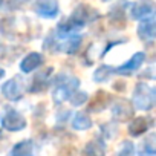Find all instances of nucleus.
I'll return each instance as SVG.
<instances>
[{
    "instance_id": "obj_16",
    "label": "nucleus",
    "mask_w": 156,
    "mask_h": 156,
    "mask_svg": "<svg viewBox=\"0 0 156 156\" xmlns=\"http://www.w3.org/2000/svg\"><path fill=\"white\" fill-rule=\"evenodd\" d=\"M32 151H34V144H32V141L26 139V141L16 144L14 148L11 150L9 156H32Z\"/></svg>"
},
{
    "instance_id": "obj_14",
    "label": "nucleus",
    "mask_w": 156,
    "mask_h": 156,
    "mask_svg": "<svg viewBox=\"0 0 156 156\" xmlns=\"http://www.w3.org/2000/svg\"><path fill=\"white\" fill-rule=\"evenodd\" d=\"M66 40L61 43V44H55V46H60L57 51H63L66 54H75L81 46V35H76V34H70L67 37H64Z\"/></svg>"
},
{
    "instance_id": "obj_26",
    "label": "nucleus",
    "mask_w": 156,
    "mask_h": 156,
    "mask_svg": "<svg viewBox=\"0 0 156 156\" xmlns=\"http://www.w3.org/2000/svg\"><path fill=\"white\" fill-rule=\"evenodd\" d=\"M0 3H2V2H0Z\"/></svg>"
},
{
    "instance_id": "obj_11",
    "label": "nucleus",
    "mask_w": 156,
    "mask_h": 156,
    "mask_svg": "<svg viewBox=\"0 0 156 156\" xmlns=\"http://www.w3.org/2000/svg\"><path fill=\"white\" fill-rule=\"evenodd\" d=\"M151 126H153L151 118L139 116V118L132 119V122L129 124V133H130V136H141V135L145 133Z\"/></svg>"
},
{
    "instance_id": "obj_12",
    "label": "nucleus",
    "mask_w": 156,
    "mask_h": 156,
    "mask_svg": "<svg viewBox=\"0 0 156 156\" xmlns=\"http://www.w3.org/2000/svg\"><path fill=\"white\" fill-rule=\"evenodd\" d=\"M41 64H43V57H41V54H38V52H31V54H28V55L22 60V63H20V70L25 72V73H29V72L38 69Z\"/></svg>"
},
{
    "instance_id": "obj_13",
    "label": "nucleus",
    "mask_w": 156,
    "mask_h": 156,
    "mask_svg": "<svg viewBox=\"0 0 156 156\" xmlns=\"http://www.w3.org/2000/svg\"><path fill=\"white\" fill-rule=\"evenodd\" d=\"M106 151H107V147H106L104 141L92 139L83 147L81 156H106Z\"/></svg>"
},
{
    "instance_id": "obj_24",
    "label": "nucleus",
    "mask_w": 156,
    "mask_h": 156,
    "mask_svg": "<svg viewBox=\"0 0 156 156\" xmlns=\"http://www.w3.org/2000/svg\"><path fill=\"white\" fill-rule=\"evenodd\" d=\"M26 2H29V0H11V6L17 8V6H20V5L26 3Z\"/></svg>"
},
{
    "instance_id": "obj_6",
    "label": "nucleus",
    "mask_w": 156,
    "mask_h": 156,
    "mask_svg": "<svg viewBox=\"0 0 156 156\" xmlns=\"http://www.w3.org/2000/svg\"><path fill=\"white\" fill-rule=\"evenodd\" d=\"M154 11V2L153 0H138L130 6V16L135 20H142L147 17H151Z\"/></svg>"
},
{
    "instance_id": "obj_20",
    "label": "nucleus",
    "mask_w": 156,
    "mask_h": 156,
    "mask_svg": "<svg viewBox=\"0 0 156 156\" xmlns=\"http://www.w3.org/2000/svg\"><path fill=\"white\" fill-rule=\"evenodd\" d=\"M51 72H52V69L49 67V69H46L43 73H38L34 80H32V86H31V92H40V90H43L44 87H46V80H48V76L51 75Z\"/></svg>"
},
{
    "instance_id": "obj_15",
    "label": "nucleus",
    "mask_w": 156,
    "mask_h": 156,
    "mask_svg": "<svg viewBox=\"0 0 156 156\" xmlns=\"http://www.w3.org/2000/svg\"><path fill=\"white\" fill-rule=\"evenodd\" d=\"M72 127L75 130H87L92 127V119L86 112H78L72 119Z\"/></svg>"
},
{
    "instance_id": "obj_2",
    "label": "nucleus",
    "mask_w": 156,
    "mask_h": 156,
    "mask_svg": "<svg viewBox=\"0 0 156 156\" xmlns=\"http://www.w3.org/2000/svg\"><path fill=\"white\" fill-rule=\"evenodd\" d=\"M154 100H156L154 89L147 83H138L135 86L133 98L130 103L139 110H151L154 107Z\"/></svg>"
},
{
    "instance_id": "obj_7",
    "label": "nucleus",
    "mask_w": 156,
    "mask_h": 156,
    "mask_svg": "<svg viewBox=\"0 0 156 156\" xmlns=\"http://www.w3.org/2000/svg\"><path fill=\"white\" fill-rule=\"evenodd\" d=\"M144 60H145V54H144V52H136V54H133L124 64H121L119 67H116L115 72L119 73V75L129 76V75H132L133 72H136V70L142 66Z\"/></svg>"
},
{
    "instance_id": "obj_17",
    "label": "nucleus",
    "mask_w": 156,
    "mask_h": 156,
    "mask_svg": "<svg viewBox=\"0 0 156 156\" xmlns=\"http://www.w3.org/2000/svg\"><path fill=\"white\" fill-rule=\"evenodd\" d=\"M109 101H110V95L106 94V92H103V90H100V92L95 95L94 103L90 104V110H92V112H101V110H104V109L107 107Z\"/></svg>"
},
{
    "instance_id": "obj_22",
    "label": "nucleus",
    "mask_w": 156,
    "mask_h": 156,
    "mask_svg": "<svg viewBox=\"0 0 156 156\" xmlns=\"http://www.w3.org/2000/svg\"><path fill=\"white\" fill-rule=\"evenodd\" d=\"M89 100V95L86 92H72L69 97V101L72 106H81Z\"/></svg>"
},
{
    "instance_id": "obj_18",
    "label": "nucleus",
    "mask_w": 156,
    "mask_h": 156,
    "mask_svg": "<svg viewBox=\"0 0 156 156\" xmlns=\"http://www.w3.org/2000/svg\"><path fill=\"white\" fill-rule=\"evenodd\" d=\"M138 153H139V156H154V153H156V144H154V135L153 133L148 135L144 139V142L141 144Z\"/></svg>"
},
{
    "instance_id": "obj_21",
    "label": "nucleus",
    "mask_w": 156,
    "mask_h": 156,
    "mask_svg": "<svg viewBox=\"0 0 156 156\" xmlns=\"http://www.w3.org/2000/svg\"><path fill=\"white\" fill-rule=\"evenodd\" d=\"M126 3H127V2H121V8H119V5H116V6H113V8L110 9L109 19H110V22H112L113 25H118V22H121V23L124 25V9H122V6H124Z\"/></svg>"
},
{
    "instance_id": "obj_1",
    "label": "nucleus",
    "mask_w": 156,
    "mask_h": 156,
    "mask_svg": "<svg viewBox=\"0 0 156 156\" xmlns=\"http://www.w3.org/2000/svg\"><path fill=\"white\" fill-rule=\"evenodd\" d=\"M94 19H97V11L87 5H80L73 9V12L69 16V19H66L64 22H61L57 26V35L60 38H64V37L70 35L72 32L86 26Z\"/></svg>"
},
{
    "instance_id": "obj_4",
    "label": "nucleus",
    "mask_w": 156,
    "mask_h": 156,
    "mask_svg": "<svg viewBox=\"0 0 156 156\" xmlns=\"http://www.w3.org/2000/svg\"><path fill=\"white\" fill-rule=\"evenodd\" d=\"M78 84H80V81H78L76 78H67L66 81H60L58 86L54 90V101L60 104V103L69 100L70 94L75 92V89L78 87Z\"/></svg>"
},
{
    "instance_id": "obj_25",
    "label": "nucleus",
    "mask_w": 156,
    "mask_h": 156,
    "mask_svg": "<svg viewBox=\"0 0 156 156\" xmlns=\"http://www.w3.org/2000/svg\"><path fill=\"white\" fill-rule=\"evenodd\" d=\"M5 76V70L2 69V67H0V80H2V78Z\"/></svg>"
},
{
    "instance_id": "obj_19",
    "label": "nucleus",
    "mask_w": 156,
    "mask_h": 156,
    "mask_svg": "<svg viewBox=\"0 0 156 156\" xmlns=\"http://www.w3.org/2000/svg\"><path fill=\"white\" fill-rule=\"evenodd\" d=\"M113 73H115V69H113L112 66L103 64V66H100V67L94 72V80H95L97 83H104V81L109 80Z\"/></svg>"
},
{
    "instance_id": "obj_23",
    "label": "nucleus",
    "mask_w": 156,
    "mask_h": 156,
    "mask_svg": "<svg viewBox=\"0 0 156 156\" xmlns=\"http://www.w3.org/2000/svg\"><path fill=\"white\" fill-rule=\"evenodd\" d=\"M135 153V147L130 141H124L121 148L118 150V156H133Z\"/></svg>"
},
{
    "instance_id": "obj_8",
    "label": "nucleus",
    "mask_w": 156,
    "mask_h": 156,
    "mask_svg": "<svg viewBox=\"0 0 156 156\" xmlns=\"http://www.w3.org/2000/svg\"><path fill=\"white\" fill-rule=\"evenodd\" d=\"M112 116H113L116 121H121V122L132 119V116H133L132 103L127 101V100H124V98L118 100V101L112 106Z\"/></svg>"
},
{
    "instance_id": "obj_9",
    "label": "nucleus",
    "mask_w": 156,
    "mask_h": 156,
    "mask_svg": "<svg viewBox=\"0 0 156 156\" xmlns=\"http://www.w3.org/2000/svg\"><path fill=\"white\" fill-rule=\"evenodd\" d=\"M2 94L9 101H19L23 97V87H22V83L19 81L17 76L9 80V81H6L2 86Z\"/></svg>"
},
{
    "instance_id": "obj_3",
    "label": "nucleus",
    "mask_w": 156,
    "mask_h": 156,
    "mask_svg": "<svg viewBox=\"0 0 156 156\" xmlns=\"http://www.w3.org/2000/svg\"><path fill=\"white\" fill-rule=\"evenodd\" d=\"M2 126L9 132H19L26 127V119L22 113L14 109H8L2 116Z\"/></svg>"
},
{
    "instance_id": "obj_5",
    "label": "nucleus",
    "mask_w": 156,
    "mask_h": 156,
    "mask_svg": "<svg viewBox=\"0 0 156 156\" xmlns=\"http://www.w3.org/2000/svg\"><path fill=\"white\" fill-rule=\"evenodd\" d=\"M58 9V0H37L34 3V12L43 19H54Z\"/></svg>"
},
{
    "instance_id": "obj_10",
    "label": "nucleus",
    "mask_w": 156,
    "mask_h": 156,
    "mask_svg": "<svg viewBox=\"0 0 156 156\" xmlns=\"http://www.w3.org/2000/svg\"><path fill=\"white\" fill-rule=\"evenodd\" d=\"M138 35L144 41H151L154 38V35H156V25H154V19L153 17L142 19V22L138 26Z\"/></svg>"
}]
</instances>
